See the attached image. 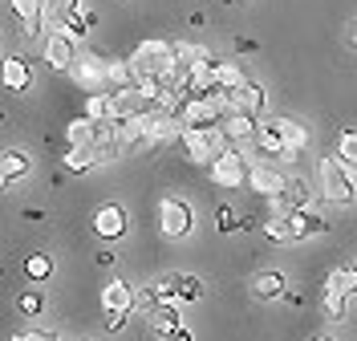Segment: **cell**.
<instances>
[{
	"mask_svg": "<svg viewBox=\"0 0 357 341\" xmlns=\"http://www.w3.org/2000/svg\"><path fill=\"white\" fill-rule=\"evenodd\" d=\"M244 77H248V73H244L240 66H236V61H215V86H223L227 93L236 90V86H240Z\"/></svg>",
	"mask_w": 357,
	"mask_h": 341,
	"instance_id": "1f68e13d",
	"label": "cell"
},
{
	"mask_svg": "<svg viewBox=\"0 0 357 341\" xmlns=\"http://www.w3.org/2000/svg\"><path fill=\"white\" fill-rule=\"evenodd\" d=\"M106 66L110 61H102V53H77V66L69 69V73L93 93V90H106Z\"/></svg>",
	"mask_w": 357,
	"mask_h": 341,
	"instance_id": "30bf717a",
	"label": "cell"
},
{
	"mask_svg": "<svg viewBox=\"0 0 357 341\" xmlns=\"http://www.w3.org/2000/svg\"><path fill=\"white\" fill-rule=\"evenodd\" d=\"M337 159H345L357 171V130H341L337 135Z\"/></svg>",
	"mask_w": 357,
	"mask_h": 341,
	"instance_id": "e575fe53",
	"label": "cell"
},
{
	"mask_svg": "<svg viewBox=\"0 0 357 341\" xmlns=\"http://www.w3.org/2000/svg\"><path fill=\"white\" fill-rule=\"evenodd\" d=\"M29 171H33V159H29V151H21V146L4 151V159H0V183H4V187L21 183Z\"/></svg>",
	"mask_w": 357,
	"mask_h": 341,
	"instance_id": "9a60e30c",
	"label": "cell"
},
{
	"mask_svg": "<svg viewBox=\"0 0 357 341\" xmlns=\"http://www.w3.org/2000/svg\"><path fill=\"white\" fill-rule=\"evenodd\" d=\"M178 138H183V146H187V159L203 162V167H211V162L231 146V138H227L223 126H183Z\"/></svg>",
	"mask_w": 357,
	"mask_h": 341,
	"instance_id": "3957f363",
	"label": "cell"
},
{
	"mask_svg": "<svg viewBox=\"0 0 357 341\" xmlns=\"http://www.w3.org/2000/svg\"><path fill=\"white\" fill-rule=\"evenodd\" d=\"M162 341H195V338H191V333H187V329H183V325H178L175 333H167V338H162Z\"/></svg>",
	"mask_w": 357,
	"mask_h": 341,
	"instance_id": "ab89813d",
	"label": "cell"
},
{
	"mask_svg": "<svg viewBox=\"0 0 357 341\" xmlns=\"http://www.w3.org/2000/svg\"><path fill=\"white\" fill-rule=\"evenodd\" d=\"M13 341H61L53 329H21V333H13Z\"/></svg>",
	"mask_w": 357,
	"mask_h": 341,
	"instance_id": "8d00e7d4",
	"label": "cell"
},
{
	"mask_svg": "<svg viewBox=\"0 0 357 341\" xmlns=\"http://www.w3.org/2000/svg\"><path fill=\"white\" fill-rule=\"evenodd\" d=\"M175 293H178V301H203L207 285H203L199 276H191V273H175Z\"/></svg>",
	"mask_w": 357,
	"mask_h": 341,
	"instance_id": "f546056e",
	"label": "cell"
},
{
	"mask_svg": "<svg viewBox=\"0 0 357 341\" xmlns=\"http://www.w3.org/2000/svg\"><path fill=\"white\" fill-rule=\"evenodd\" d=\"M66 4H69V8H77V4H82V0H66Z\"/></svg>",
	"mask_w": 357,
	"mask_h": 341,
	"instance_id": "b9f144b4",
	"label": "cell"
},
{
	"mask_svg": "<svg viewBox=\"0 0 357 341\" xmlns=\"http://www.w3.org/2000/svg\"><path fill=\"white\" fill-rule=\"evenodd\" d=\"M45 66L57 69V73H69V69L77 66V41L69 33H49V41H45Z\"/></svg>",
	"mask_w": 357,
	"mask_h": 341,
	"instance_id": "52a82bcc",
	"label": "cell"
},
{
	"mask_svg": "<svg viewBox=\"0 0 357 341\" xmlns=\"http://www.w3.org/2000/svg\"><path fill=\"white\" fill-rule=\"evenodd\" d=\"M284 293H289V280H284V273L268 268V273L252 276V296H256V301H280Z\"/></svg>",
	"mask_w": 357,
	"mask_h": 341,
	"instance_id": "2e32d148",
	"label": "cell"
},
{
	"mask_svg": "<svg viewBox=\"0 0 357 341\" xmlns=\"http://www.w3.org/2000/svg\"><path fill=\"white\" fill-rule=\"evenodd\" d=\"M321 309H325V317L329 321H345L349 317V296L341 293V289H329V285H325V293H321Z\"/></svg>",
	"mask_w": 357,
	"mask_h": 341,
	"instance_id": "f1b7e54d",
	"label": "cell"
},
{
	"mask_svg": "<svg viewBox=\"0 0 357 341\" xmlns=\"http://www.w3.org/2000/svg\"><path fill=\"white\" fill-rule=\"evenodd\" d=\"M183 135V118L171 110H155L146 114V142L151 146H162V142H171V138Z\"/></svg>",
	"mask_w": 357,
	"mask_h": 341,
	"instance_id": "8fae6325",
	"label": "cell"
},
{
	"mask_svg": "<svg viewBox=\"0 0 357 341\" xmlns=\"http://www.w3.org/2000/svg\"><path fill=\"white\" fill-rule=\"evenodd\" d=\"M325 285H329V289H341L345 296H357V268H333Z\"/></svg>",
	"mask_w": 357,
	"mask_h": 341,
	"instance_id": "836d02e7",
	"label": "cell"
},
{
	"mask_svg": "<svg viewBox=\"0 0 357 341\" xmlns=\"http://www.w3.org/2000/svg\"><path fill=\"white\" fill-rule=\"evenodd\" d=\"M223 130H227V138L231 142H252V138L260 135V126H256V114H244V110H227V118H223Z\"/></svg>",
	"mask_w": 357,
	"mask_h": 341,
	"instance_id": "d6986e66",
	"label": "cell"
},
{
	"mask_svg": "<svg viewBox=\"0 0 357 341\" xmlns=\"http://www.w3.org/2000/svg\"><path fill=\"white\" fill-rule=\"evenodd\" d=\"M126 317H130V313H110L106 329H110V333H122V329H126Z\"/></svg>",
	"mask_w": 357,
	"mask_h": 341,
	"instance_id": "74e56055",
	"label": "cell"
},
{
	"mask_svg": "<svg viewBox=\"0 0 357 341\" xmlns=\"http://www.w3.org/2000/svg\"><path fill=\"white\" fill-rule=\"evenodd\" d=\"M98 162H102L98 146H69V151H66V167H69V175H82V171L98 167Z\"/></svg>",
	"mask_w": 357,
	"mask_h": 341,
	"instance_id": "83f0119b",
	"label": "cell"
},
{
	"mask_svg": "<svg viewBox=\"0 0 357 341\" xmlns=\"http://www.w3.org/2000/svg\"><path fill=\"white\" fill-rule=\"evenodd\" d=\"M289 215H292V232H296V240H309V236H325V232H329V220H321V215L309 211V207L289 211Z\"/></svg>",
	"mask_w": 357,
	"mask_h": 341,
	"instance_id": "603a6c76",
	"label": "cell"
},
{
	"mask_svg": "<svg viewBox=\"0 0 357 341\" xmlns=\"http://www.w3.org/2000/svg\"><path fill=\"white\" fill-rule=\"evenodd\" d=\"M98 135H102V122H93V118H77V122H69L66 130V142L69 146H98Z\"/></svg>",
	"mask_w": 357,
	"mask_h": 341,
	"instance_id": "cb8c5ba5",
	"label": "cell"
},
{
	"mask_svg": "<svg viewBox=\"0 0 357 341\" xmlns=\"http://www.w3.org/2000/svg\"><path fill=\"white\" fill-rule=\"evenodd\" d=\"M354 256H357V248H354Z\"/></svg>",
	"mask_w": 357,
	"mask_h": 341,
	"instance_id": "f6af8a7d",
	"label": "cell"
},
{
	"mask_svg": "<svg viewBox=\"0 0 357 341\" xmlns=\"http://www.w3.org/2000/svg\"><path fill=\"white\" fill-rule=\"evenodd\" d=\"M93 232L102 240H122L130 232V220H126V207L122 204H102L93 211Z\"/></svg>",
	"mask_w": 357,
	"mask_h": 341,
	"instance_id": "ba28073f",
	"label": "cell"
},
{
	"mask_svg": "<svg viewBox=\"0 0 357 341\" xmlns=\"http://www.w3.org/2000/svg\"><path fill=\"white\" fill-rule=\"evenodd\" d=\"M248 167H252V162H244V155H240L236 146H227L207 171H211V183H215V187H248Z\"/></svg>",
	"mask_w": 357,
	"mask_h": 341,
	"instance_id": "5b68a950",
	"label": "cell"
},
{
	"mask_svg": "<svg viewBox=\"0 0 357 341\" xmlns=\"http://www.w3.org/2000/svg\"><path fill=\"white\" fill-rule=\"evenodd\" d=\"M236 53H256V41L252 37H236Z\"/></svg>",
	"mask_w": 357,
	"mask_h": 341,
	"instance_id": "f35d334b",
	"label": "cell"
},
{
	"mask_svg": "<svg viewBox=\"0 0 357 341\" xmlns=\"http://www.w3.org/2000/svg\"><path fill=\"white\" fill-rule=\"evenodd\" d=\"M260 227H264V236L272 240V244H296V232H292V215L289 211H272Z\"/></svg>",
	"mask_w": 357,
	"mask_h": 341,
	"instance_id": "d4e9b609",
	"label": "cell"
},
{
	"mask_svg": "<svg viewBox=\"0 0 357 341\" xmlns=\"http://www.w3.org/2000/svg\"><path fill=\"white\" fill-rule=\"evenodd\" d=\"M236 227H244V224L236 220V211H231L227 204H220V207H215V232H220V236H231Z\"/></svg>",
	"mask_w": 357,
	"mask_h": 341,
	"instance_id": "d590c367",
	"label": "cell"
},
{
	"mask_svg": "<svg viewBox=\"0 0 357 341\" xmlns=\"http://www.w3.org/2000/svg\"><path fill=\"white\" fill-rule=\"evenodd\" d=\"M17 309H21V317H41V313H45L41 289H24V293L17 296Z\"/></svg>",
	"mask_w": 357,
	"mask_h": 341,
	"instance_id": "d6a6232c",
	"label": "cell"
},
{
	"mask_svg": "<svg viewBox=\"0 0 357 341\" xmlns=\"http://www.w3.org/2000/svg\"><path fill=\"white\" fill-rule=\"evenodd\" d=\"M24 276H29L33 285H45V280L53 276V260H49L45 252H33V256L24 260Z\"/></svg>",
	"mask_w": 357,
	"mask_h": 341,
	"instance_id": "4dcf8cb0",
	"label": "cell"
},
{
	"mask_svg": "<svg viewBox=\"0 0 357 341\" xmlns=\"http://www.w3.org/2000/svg\"><path fill=\"white\" fill-rule=\"evenodd\" d=\"M223 4H240V0H223Z\"/></svg>",
	"mask_w": 357,
	"mask_h": 341,
	"instance_id": "ee69618b",
	"label": "cell"
},
{
	"mask_svg": "<svg viewBox=\"0 0 357 341\" xmlns=\"http://www.w3.org/2000/svg\"><path fill=\"white\" fill-rule=\"evenodd\" d=\"M158 227H162L167 240H187L195 232V211H191V204L178 199V195H167L158 204Z\"/></svg>",
	"mask_w": 357,
	"mask_h": 341,
	"instance_id": "277c9868",
	"label": "cell"
},
{
	"mask_svg": "<svg viewBox=\"0 0 357 341\" xmlns=\"http://www.w3.org/2000/svg\"><path fill=\"white\" fill-rule=\"evenodd\" d=\"M114 122H118V142H122L126 155L138 151V146H151L146 142V114L142 118H114Z\"/></svg>",
	"mask_w": 357,
	"mask_h": 341,
	"instance_id": "ffe728a7",
	"label": "cell"
},
{
	"mask_svg": "<svg viewBox=\"0 0 357 341\" xmlns=\"http://www.w3.org/2000/svg\"><path fill=\"white\" fill-rule=\"evenodd\" d=\"M102 309H106V313H134V285L110 280V285L102 289Z\"/></svg>",
	"mask_w": 357,
	"mask_h": 341,
	"instance_id": "ac0fdd59",
	"label": "cell"
},
{
	"mask_svg": "<svg viewBox=\"0 0 357 341\" xmlns=\"http://www.w3.org/2000/svg\"><path fill=\"white\" fill-rule=\"evenodd\" d=\"M280 130H284V162H292L309 146V126L296 122V118H280Z\"/></svg>",
	"mask_w": 357,
	"mask_h": 341,
	"instance_id": "7402d4cb",
	"label": "cell"
},
{
	"mask_svg": "<svg viewBox=\"0 0 357 341\" xmlns=\"http://www.w3.org/2000/svg\"><path fill=\"white\" fill-rule=\"evenodd\" d=\"M0 77H4V90L13 93H24L29 86H33V66L24 61V57H4V69H0Z\"/></svg>",
	"mask_w": 357,
	"mask_h": 341,
	"instance_id": "5bb4252c",
	"label": "cell"
},
{
	"mask_svg": "<svg viewBox=\"0 0 357 341\" xmlns=\"http://www.w3.org/2000/svg\"><path fill=\"white\" fill-rule=\"evenodd\" d=\"M146 325H151V333H155V338L162 341V338H167V333H175L178 325H183V317H178V309H175V305L167 301V305H158L155 313L146 317Z\"/></svg>",
	"mask_w": 357,
	"mask_h": 341,
	"instance_id": "484cf974",
	"label": "cell"
},
{
	"mask_svg": "<svg viewBox=\"0 0 357 341\" xmlns=\"http://www.w3.org/2000/svg\"><path fill=\"white\" fill-rule=\"evenodd\" d=\"M227 98H231V106H236V110H244V114H256V118L264 114V102H268V93H264V82H256V77H244V82H240L236 90L227 93Z\"/></svg>",
	"mask_w": 357,
	"mask_h": 341,
	"instance_id": "7c38bea8",
	"label": "cell"
},
{
	"mask_svg": "<svg viewBox=\"0 0 357 341\" xmlns=\"http://www.w3.org/2000/svg\"><path fill=\"white\" fill-rule=\"evenodd\" d=\"M158 106L142 93V86L134 82L126 90H114V118H142V114H155Z\"/></svg>",
	"mask_w": 357,
	"mask_h": 341,
	"instance_id": "9c48e42d",
	"label": "cell"
},
{
	"mask_svg": "<svg viewBox=\"0 0 357 341\" xmlns=\"http://www.w3.org/2000/svg\"><path fill=\"white\" fill-rule=\"evenodd\" d=\"M256 146H260V155H268V159H284V130H280V118H268L264 126H260Z\"/></svg>",
	"mask_w": 357,
	"mask_h": 341,
	"instance_id": "44dd1931",
	"label": "cell"
},
{
	"mask_svg": "<svg viewBox=\"0 0 357 341\" xmlns=\"http://www.w3.org/2000/svg\"><path fill=\"white\" fill-rule=\"evenodd\" d=\"M309 199H312L309 183L301 179V175H296V179L289 175V183H284V191H280V195H276L272 204H276V211H301V207H309Z\"/></svg>",
	"mask_w": 357,
	"mask_h": 341,
	"instance_id": "e0dca14e",
	"label": "cell"
},
{
	"mask_svg": "<svg viewBox=\"0 0 357 341\" xmlns=\"http://www.w3.org/2000/svg\"><path fill=\"white\" fill-rule=\"evenodd\" d=\"M158 305H167V296H162V289H158V280L155 285H134V313H138V317H151Z\"/></svg>",
	"mask_w": 357,
	"mask_h": 341,
	"instance_id": "4316f807",
	"label": "cell"
},
{
	"mask_svg": "<svg viewBox=\"0 0 357 341\" xmlns=\"http://www.w3.org/2000/svg\"><path fill=\"white\" fill-rule=\"evenodd\" d=\"M8 13L17 17L24 37H37L45 29V0H8Z\"/></svg>",
	"mask_w": 357,
	"mask_h": 341,
	"instance_id": "4fadbf2b",
	"label": "cell"
},
{
	"mask_svg": "<svg viewBox=\"0 0 357 341\" xmlns=\"http://www.w3.org/2000/svg\"><path fill=\"white\" fill-rule=\"evenodd\" d=\"M284 183H289V175H284L276 162L256 159L252 167H248V187H252L256 195H268V199H276V195L284 191Z\"/></svg>",
	"mask_w": 357,
	"mask_h": 341,
	"instance_id": "8992f818",
	"label": "cell"
},
{
	"mask_svg": "<svg viewBox=\"0 0 357 341\" xmlns=\"http://www.w3.org/2000/svg\"><path fill=\"white\" fill-rule=\"evenodd\" d=\"M317 175H321V195L333 207H349L357 199V171L345 159H321L317 162Z\"/></svg>",
	"mask_w": 357,
	"mask_h": 341,
	"instance_id": "7a4b0ae2",
	"label": "cell"
},
{
	"mask_svg": "<svg viewBox=\"0 0 357 341\" xmlns=\"http://www.w3.org/2000/svg\"><path fill=\"white\" fill-rule=\"evenodd\" d=\"M130 66H134V77L138 82H146V77L171 82V73H175V45L162 41V37H146L142 45L134 49Z\"/></svg>",
	"mask_w": 357,
	"mask_h": 341,
	"instance_id": "6da1fadb",
	"label": "cell"
},
{
	"mask_svg": "<svg viewBox=\"0 0 357 341\" xmlns=\"http://www.w3.org/2000/svg\"><path fill=\"white\" fill-rule=\"evenodd\" d=\"M312 341H333V338H312Z\"/></svg>",
	"mask_w": 357,
	"mask_h": 341,
	"instance_id": "7bdbcfd3",
	"label": "cell"
},
{
	"mask_svg": "<svg viewBox=\"0 0 357 341\" xmlns=\"http://www.w3.org/2000/svg\"><path fill=\"white\" fill-rule=\"evenodd\" d=\"M349 45L357 49V21H349Z\"/></svg>",
	"mask_w": 357,
	"mask_h": 341,
	"instance_id": "60d3db41",
	"label": "cell"
}]
</instances>
